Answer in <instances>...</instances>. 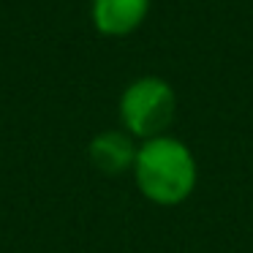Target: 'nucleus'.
Masks as SVG:
<instances>
[{
  "mask_svg": "<svg viewBox=\"0 0 253 253\" xmlns=\"http://www.w3.org/2000/svg\"><path fill=\"white\" fill-rule=\"evenodd\" d=\"M133 174L150 202L171 207L185 202L196 188V161L180 139L158 136L139 147Z\"/></svg>",
  "mask_w": 253,
  "mask_h": 253,
  "instance_id": "f257e3e1",
  "label": "nucleus"
},
{
  "mask_svg": "<svg viewBox=\"0 0 253 253\" xmlns=\"http://www.w3.org/2000/svg\"><path fill=\"white\" fill-rule=\"evenodd\" d=\"M177 115V95L169 82L158 77H142L128 84L120 98V117L128 133L139 139H158L166 136Z\"/></svg>",
  "mask_w": 253,
  "mask_h": 253,
  "instance_id": "f03ea898",
  "label": "nucleus"
},
{
  "mask_svg": "<svg viewBox=\"0 0 253 253\" xmlns=\"http://www.w3.org/2000/svg\"><path fill=\"white\" fill-rule=\"evenodd\" d=\"M139 147L133 144L131 133L123 131H104L90 142L87 155L90 164L104 174H123V171L133 169L136 164Z\"/></svg>",
  "mask_w": 253,
  "mask_h": 253,
  "instance_id": "7ed1b4c3",
  "label": "nucleus"
},
{
  "mask_svg": "<svg viewBox=\"0 0 253 253\" xmlns=\"http://www.w3.org/2000/svg\"><path fill=\"white\" fill-rule=\"evenodd\" d=\"M150 0H93V22L104 36H128L144 22Z\"/></svg>",
  "mask_w": 253,
  "mask_h": 253,
  "instance_id": "20e7f679",
  "label": "nucleus"
}]
</instances>
